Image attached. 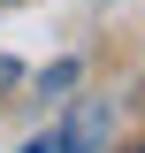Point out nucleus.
Listing matches in <instances>:
<instances>
[{
    "instance_id": "1",
    "label": "nucleus",
    "mask_w": 145,
    "mask_h": 153,
    "mask_svg": "<svg viewBox=\"0 0 145 153\" xmlns=\"http://www.w3.org/2000/svg\"><path fill=\"white\" fill-rule=\"evenodd\" d=\"M69 84H76V61H54V69L38 76V92H46V100H61V92H69Z\"/></svg>"
},
{
    "instance_id": "2",
    "label": "nucleus",
    "mask_w": 145,
    "mask_h": 153,
    "mask_svg": "<svg viewBox=\"0 0 145 153\" xmlns=\"http://www.w3.org/2000/svg\"><path fill=\"white\" fill-rule=\"evenodd\" d=\"M23 153H69V138H61V130H46V138H31Z\"/></svg>"
},
{
    "instance_id": "3",
    "label": "nucleus",
    "mask_w": 145,
    "mask_h": 153,
    "mask_svg": "<svg viewBox=\"0 0 145 153\" xmlns=\"http://www.w3.org/2000/svg\"><path fill=\"white\" fill-rule=\"evenodd\" d=\"M8 84H23V69H16L8 54H0V92H8Z\"/></svg>"
},
{
    "instance_id": "4",
    "label": "nucleus",
    "mask_w": 145,
    "mask_h": 153,
    "mask_svg": "<svg viewBox=\"0 0 145 153\" xmlns=\"http://www.w3.org/2000/svg\"><path fill=\"white\" fill-rule=\"evenodd\" d=\"M138 153H145V146H138Z\"/></svg>"
}]
</instances>
